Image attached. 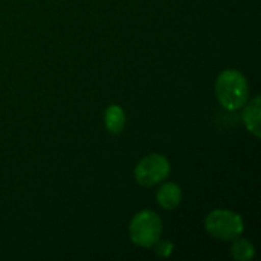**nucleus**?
I'll list each match as a JSON object with an SVG mask.
<instances>
[{"label":"nucleus","instance_id":"obj_1","mask_svg":"<svg viewBox=\"0 0 261 261\" xmlns=\"http://www.w3.org/2000/svg\"><path fill=\"white\" fill-rule=\"evenodd\" d=\"M216 95L219 102L228 110L245 107L249 99V84L245 75L239 70L228 69L220 72L216 80Z\"/></svg>","mask_w":261,"mask_h":261},{"label":"nucleus","instance_id":"obj_6","mask_svg":"<svg viewBox=\"0 0 261 261\" xmlns=\"http://www.w3.org/2000/svg\"><path fill=\"white\" fill-rule=\"evenodd\" d=\"M260 96H255L254 99L249 101V104L246 102V109L243 112V121L246 128L255 136L260 138L261 136V124H260V115H261V107H260Z\"/></svg>","mask_w":261,"mask_h":261},{"label":"nucleus","instance_id":"obj_2","mask_svg":"<svg viewBox=\"0 0 261 261\" xmlns=\"http://www.w3.org/2000/svg\"><path fill=\"white\" fill-rule=\"evenodd\" d=\"M164 231V223L159 214L150 210L139 211L135 214L128 225V236L130 240L144 249L153 248L154 243L162 237Z\"/></svg>","mask_w":261,"mask_h":261},{"label":"nucleus","instance_id":"obj_8","mask_svg":"<svg viewBox=\"0 0 261 261\" xmlns=\"http://www.w3.org/2000/svg\"><path fill=\"white\" fill-rule=\"evenodd\" d=\"M232 258L237 261H249L254 258L255 255V249L254 245L246 240V239H236L232 249H231Z\"/></svg>","mask_w":261,"mask_h":261},{"label":"nucleus","instance_id":"obj_4","mask_svg":"<svg viewBox=\"0 0 261 261\" xmlns=\"http://www.w3.org/2000/svg\"><path fill=\"white\" fill-rule=\"evenodd\" d=\"M171 171V165L164 154L153 153L142 158L135 167V180L144 187L151 188L164 182Z\"/></svg>","mask_w":261,"mask_h":261},{"label":"nucleus","instance_id":"obj_7","mask_svg":"<svg viewBox=\"0 0 261 261\" xmlns=\"http://www.w3.org/2000/svg\"><path fill=\"white\" fill-rule=\"evenodd\" d=\"M104 125L112 135H119L125 127V112L121 106L112 104L104 112Z\"/></svg>","mask_w":261,"mask_h":261},{"label":"nucleus","instance_id":"obj_5","mask_svg":"<svg viewBox=\"0 0 261 261\" xmlns=\"http://www.w3.org/2000/svg\"><path fill=\"white\" fill-rule=\"evenodd\" d=\"M156 200L162 210H167V211L176 210L182 202V190L174 182L162 184L156 193Z\"/></svg>","mask_w":261,"mask_h":261},{"label":"nucleus","instance_id":"obj_9","mask_svg":"<svg viewBox=\"0 0 261 261\" xmlns=\"http://www.w3.org/2000/svg\"><path fill=\"white\" fill-rule=\"evenodd\" d=\"M173 249H174V245L171 242H168V240H161L159 239L154 243V251L161 258H168L173 254Z\"/></svg>","mask_w":261,"mask_h":261},{"label":"nucleus","instance_id":"obj_3","mask_svg":"<svg viewBox=\"0 0 261 261\" xmlns=\"http://www.w3.org/2000/svg\"><path fill=\"white\" fill-rule=\"evenodd\" d=\"M208 234L222 242H232L245 231V223L240 214L229 210H214L205 219Z\"/></svg>","mask_w":261,"mask_h":261}]
</instances>
